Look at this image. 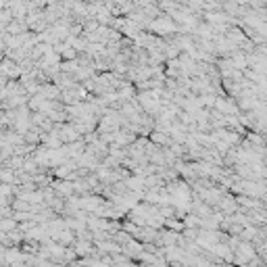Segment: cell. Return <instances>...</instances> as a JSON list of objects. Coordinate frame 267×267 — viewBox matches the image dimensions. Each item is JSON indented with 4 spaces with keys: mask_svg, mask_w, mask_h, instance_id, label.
Segmentation results:
<instances>
[{
    "mask_svg": "<svg viewBox=\"0 0 267 267\" xmlns=\"http://www.w3.org/2000/svg\"><path fill=\"white\" fill-rule=\"evenodd\" d=\"M50 240L54 242H59V245L63 246H71L73 245V240H75V232L71 230V227H61V230H57L54 234H50Z\"/></svg>",
    "mask_w": 267,
    "mask_h": 267,
    "instance_id": "obj_1",
    "label": "cell"
},
{
    "mask_svg": "<svg viewBox=\"0 0 267 267\" xmlns=\"http://www.w3.org/2000/svg\"><path fill=\"white\" fill-rule=\"evenodd\" d=\"M109 25H98L96 29H92V31H88V34H82L86 40L88 42H96V44H107V40H109Z\"/></svg>",
    "mask_w": 267,
    "mask_h": 267,
    "instance_id": "obj_2",
    "label": "cell"
},
{
    "mask_svg": "<svg viewBox=\"0 0 267 267\" xmlns=\"http://www.w3.org/2000/svg\"><path fill=\"white\" fill-rule=\"evenodd\" d=\"M52 190L61 194V196H71L73 194V182L71 179H61V178H52L50 179Z\"/></svg>",
    "mask_w": 267,
    "mask_h": 267,
    "instance_id": "obj_3",
    "label": "cell"
},
{
    "mask_svg": "<svg viewBox=\"0 0 267 267\" xmlns=\"http://www.w3.org/2000/svg\"><path fill=\"white\" fill-rule=\"evenodd\" d=\"M15 227H17V222H15L13 217H2V219H0V230H2L4 234L15 230Z\"/></svg>",
    "mask_w": 267,
    "mask_h": 267,
    "instance_id": "obj_6",
    "label": "cell"
},
{
    "mask_svg": "<svg viewBox=\"0 0 267 267\" xmlns=\"http://www.w3.org/2000/svg\"><path fill=\"white\" fill-rule=\"evenodd\" d=\"M40 134H42V130L38 128V125H29L27 132L23 134V140H25L27 144H40Z\"/></svg>",
    "mask_w": 267,
    "mask_h": 267,
    "instance_id": "obj_5",
    "label": "cell"
},
{
    "mask_svg": "<svg viewBox=\"0 0 267 267\" xmlns=\"http://www.w3.org/2000/svg\"><path fill=\"white\" fill-rule=\"evenodd\" d=\"M148 140H151V142H155V144H159V146H169V144H171L169 134L159 132V130H151V134H148Z\"/></svg>",
    "mask_w": 267,
    "mask_h": 267,
    "instance_id": "obj_4",
    "label": "cell"
}]
</instances>
